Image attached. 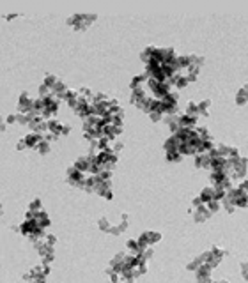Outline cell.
Returning a JSON list of instances; mask_svg holds the SVG:
<instances>
[{"label": "cell", "mask_w": 248, "mask_h": 283, "mask_svg": "<svg viewBox=\"0 0 248 283\" xmlns=\"http://www.w3.org/2000/svg\"><path fill=\"white\" fill-rule=\"evenodd\" d=\"M32 104H34V101L30 99V96H28V94H22V98L18 101L20 110H22V112H32Z\"/></svg>", "instance_id": "1"}, {"label": "cell", "mask_w": 248, "mask_h": 283, "mask_svg": "<svg viewBox=\"0 0 248 283\" xmlns=\"http://www.w3.org/2000/svg\"><path fill=\"white\" fill-rule=\"evenodd\" d=\"M193 216H195V219H197V221H204V219H207L211 216V211L207 209V205H200Z\"/></svg>", "instance_id": "2"}, {"label": "cell", "mask_w": 248, "mask_h": 283, "mask_svg": "<svg viewBox=\"0 0 248 283\" xmlns=\"http://www.w3.org/2000/svg\"><path fill=\"white\" fill-rule=\"evenodd\" d=\"M43 140V138H41V133H30V135H27L25 136V142H27V145L28 147H37L39 145V142Z\"/></svg>", "instance_id": "3"}, {"label": "cell", "mask_w": 248, "mask_h": 283, "mask_svg": "<svg viewBox=\"0 0 248 283\" xmlns=\"http://www.w3.org/2000/svg\"><path fill=\"white\" fill-rule=\"evenodd\" d=\"M200 198H202V202H206V204H207L209 200H213V198H215V186L202 191V196H200Z\"/></svg>", "instance_id": "4"}, {"label": "cell", "mask_w": 248, "mask_h": 283, "mask_svg": "<svg viewBox=\"0 0 248 283\" xmlns=\"http://www.w3.org/2000/svg\"><path fill=\"white\" fill-rule=\"evenodd\" d=\"M167 159L168 161H179L181 159V152L179 151H168L167 152Z\"/></svg>", "instance_id": "5"}, {"label": "cell", "mask_w": 248, "mask_h": 283, "mask_svg": "<svg viewBox=\"0 0 248 283\" xmlns=\"http://www.w3.org/2000/svg\"><path fill=\"white\" fill-rule=\"evenodd\" d=\"M36 151H39V152H46V151H50V145L46 140H41L39 142V145L36 147Z\"/></svg>", "instance_id": "6"}, {"label": "cell", "mask_w": 248, "mask_h": 283, "mask_svg": "<svg viewBox=\"0 0 248 283\" xmlns=\"http://www.w3.org/2000/svg\"><path fill=\"white\" fill-rule=\"evenodd\" d=\"M188 115H198V104H195V103H190L188 104V112H186Z\"/></svg>", "instance_id": "7"}, {"label": "cell", "mask_w": 248, "mask_h": 283, "mask_svg": "<svg viewBox=\"0 0 248 283\" xmlns=\"http://www.w3.org/2000/svg\"><path fill=\"white\" fill-rule=\"evenodd\" d=\"M145 80V76H137V78H133V82H131V87H133V90L135 89H140V83Z\"/></svg>", "instance_id": "8"}, {"label": "cell", "mask_w": 248, "mask_h": 283, "mask_svg": "<svg viewBox=\"0 0 248 283\" xmlns=\"http://www.w3.org/2000/svg\"><path fill=\"white\" fill-rule=\"evenodd\" d=\"M99 227H101V230H106V232H110V223H108V221H106L105 218H101L99 219Z\"/></svg>", "instance_id": "9"}, {"label": "cell", "mask_w": 248, "mask_h": 283, "mask_svg": "<svg viewBox=\"0 0 248 283\" xmlns=\"http://www.w3.org/2000/svg\"><path fill=\"white\" fill-rule=\"evenodd\" d=\"M30 211H41V202L34 200L32 204H30Z\"/></svg>", "instance_id": "10"}, {"label": "cell", "mask_w": 248, "mask_h": 283, "mask_svg": "<svg viewBox=\"0 0 248 283\" xmlns=\"http://www.w3.org/2000/svg\"><path fill=\"white\" fill-rule=\"evenodd\" d=\"M55 241H57V239H55V235H46V242H48L50 246L55 244Z\"/></svg>", "instance_id": "11"}, {"label": "cell", "mask_w": 248, "mask_h": 283, "mask_svg": "<svg viewBox=\"0 0 248 283\" xmlns=\"http://www.w3.org/2000/svg\"><path fill=\"white\" fill-rule=\"evenodd\" d=\"M239 189H241V191H245V193H248V180H243V182H241V186H239Z\"/></svg>", "instance_id": "12"}, {"label": "cell", "mask_w": 248, "mask_h": 283, "mask_svg": "<svg viewBox=\"0 0 248 283\" xmlns=\"http://www.w3.org/2000/svg\"><path fill=\"white\" fill-rule=\"evenodd\" d=\"M243 278L248 280V264H243Z\"/></svg>", "instance_id": "13"}, {"label": "cell", "mask_w": 248, "mask_h": 283, "mask_svg": "<svg viewBox=\"0 0 248 283\" xmlns=\"http://www.w3.org/2000/svg\"><path fill=\"white\" fill-rule=\"evenodd\" d=\"M25 147H27V142L23 138V140H20V143H18V149H25Z\"/></svg>", "instance_id": "14"}]
</instances>
